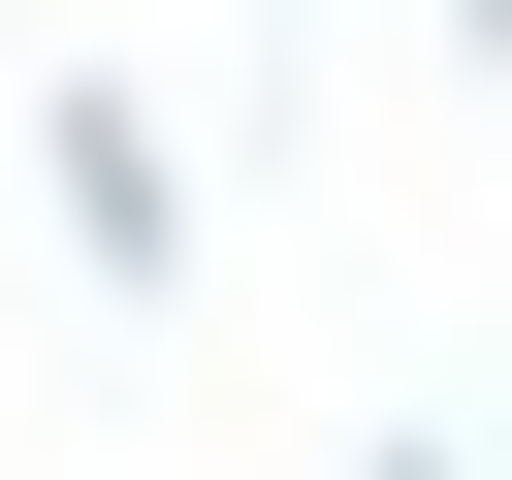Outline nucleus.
I'll use <instances>...</instances> for the list:
<instances>
[{
	"label": "nucleus",
	"mask_w": 512,
	"mask_h": 480,
	"mask_svg": "<svg viewBox=\"0 0 512 480\" xmlns=\"http://www.w3.org/2000/svg\"><path fill=\"white\" fill-rule=\"evenodd\" d=\"M448 32H512V0H448Z\"/></svg>",
	"instance_id": "1"
},
{
	"label": "nucleus",
	"mask_w": 512,
	"mask_h": 480,
	"mask_svg": "<svg viewBox=\"0 0 512 480\" xmlns=\"http://www.w3.org/2000/svg\"><path fill=\"white\" fill-rule=\"evenodd\" d=\"M384 480H448V448H384Z\"/></svg>",
	"instance_id": "2"
}]
</instances>
